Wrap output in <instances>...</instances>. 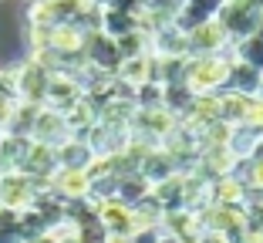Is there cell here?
<instances>
[{
	"label": "cell",
	"mask_w": 263,
	"mask_h": 243,
	"mask_svg": "<svg viewBox=\"0 0 263 243\" xmlns=\"http://www.w3.org/2000/svg\"><path fill=\"white\" fill-rule=\"evenodd\" d=\"M233 54H189L182 64V85H189L196 95H209V91H223L226 88V74H230Z\"/></svg>",
	"instance_id": "6da1fadb"
},
{
	"label": "cell",
	"mask_w": 263,
	"mask_h": 243,
	"mask_svg": "<svg viewBox=\"0 0 263 243\" xmlns=\"http://www.w3.org/2000/svg\"><path fill=\"white\" fill-rule=\"evenodd\" d=\"M260 17H263L260 0H223L219 10H216V21L226 27V34H230L233 44L243 41V38H250V34H256Z\"/></svg>",
	"instance_id": "7a4b0ae2"
},
{
	"label": "cell",
	"mask_w": 263,
	"mask_h": 243,
	"mask_svg": "<svg viewBox=\"0 0 263 243\" xmlns=\"http://www.w3.org/2000/svg\"><path fill=\"white\" fill-rule=\"evenodd\" d=\"M47 182H37L31 179L27 173H7V176H0V206H7V210L14 213H24V210H31L34 203H37L41 196V189H44Z\"/></svg>",
	"instance_id": "3957f363"
},
{
	"label": "cell",
	"mask_w": 263,
	"mask_h": 243,
	"mask_svg": "<svg viewBox=\"0 0 263 243\" xmlns=\"http://www.w3.org/2000/svg\"><path fill=\"white\" fill-rule=\"evenodd\" d=\"M176 122L179 118L172 115L169 108H162V105H155V108H135L132 111V122H128V132L159 145V142L176 128Z\"/></svg>",
	"instance_id": "277c9868"
},
{
	"label": "cell",
	"mask_w": 263,
	"mask_h": 243,
	"mask_svg": "<svg viewBox=\"0 0 263 243\" xmlns=\"http://www.w3.org/2000/svg\"><path fill=\"white\" fill-rule=\"evenodd\" d=\"M47 78L51 71L37 61V58H27L14 68V85H17V98L21 102H34L44 105V91H47Z\"/></svg>",
	"instance_id": "5b68a950"
},
{
	"label": "cell",
	"mask_w": 263,
	"mask_h": 243,
	"mask_svg": "<svg viewBox=\"0 0 263 243\" xmlns=\"http://www.w3.org/2000/svg\"><path fill=\"white\" fill-rule=\"evenodd\" d=\"M189 38V54H223V51H230V34H226V27L216 21V17H209V21L196 24L193 31H186Z\"/></svg>",
	"instance_id": "8992f818"
},
{
	"label": "cell",
	"mask_w": 263,
	"mask_h": 243,
	"mask_svg": "<svg viewBox=\"0 0 263 243\" xmlns=\"http://www.w3.org/2000/svg\"><path fill=\"white\" fill-rule=\"evenodd\" d=\"M85 95L81 88V78H78V71H51V78H47V91H44V105L47 108H71Z\"/></svg>",
	"instance_id": "52a82bcc"
},
{
	"label": "cell",
	"mask_w": 263,
	"mask_h": 243,
	"mask_svg": "<svg viewBox=\"0 0 263 243\" xmlns=\"http://www.w3.org/2000/svg\"><path fill=\"white\" fill-rule=\"evenodd\" d=\"M54 169H58L54 145L27 139V149H24V156H21V173H27L31 179H37V182H47L51 176H54Z\"/></svg>",
	"instance_id": "ba28073f"
},
{
	"label": "cell",
	"mask_w": 263,
	"mask_h": 243,
	"mask_svg": "<svg viewBox=\"0 0 263 243\" xmlns=\"http://www.w3.org/2000/svg\"><path fill=\"white\" fill-rule=\"evenodd\" d=\"M85 64H91L95 71H105V74H115L122 58H118V44L115 38L101 31H91L88 34V44H85Z\"/></svg>",
	"instance_id": "9c48e42d"
},
{
	"label": "cell",
	"mask_w": 263,
	"mask_h": 243,
	"mask_svg": "<svg viewBox=\"0 0 263 243\" xmlns=\"http://www.w3.org/2000/svg\"><path fill=\"white\" fill-rule=\"evenodd\" d=\"M68 135H71V128H68L64 111L41 105V108H37V118H34V128H31V139L34 142H47V145H61Z\"/></svg>",
	"instance_id": "30bf717a"
},
{
	"label": "cell",
	"mask_w": 263,
	"mask_h": 243,
	"mask_svg": "<svg viewBox=\"0 0 263 243\" xmlns=\"http://www.w3.org/2000/svg\"><path fill=\"white\" fill-rule=\"evenodd\" d=\"M148 54L152 58H189V38L176 24H165L148 34Z\"/></svg>",
	"instance_id": "8fae6325"
},
{
	"label": "cell",
	"mask_w": 263,
	"mask_h": 243,
	"mask_svg": "<svg viewBox=\"0 0 263 243\" xmlns=\"http://www.w3.org/2000/svg\"><path fill=\"white\" fill-rule=\"evenodd\" d=\"M95 220L101 223V230H108V233H135L132 206H125L122 199H115V196L98 199V206H95Z\"/></svg>",
	"instance_id": "7c38bea8"
},
{
	"label": "cell",
	"mask_w": 263,
	"mask_h": 243,
	"mask_svg": "<svg viewBox=\"0 0 263 243\" xmlns=\"http://www.w3.org/2000/svg\"><path fill=\"white\" fill-rule=\"evenodd\" d=\"M47 189L58 193L64 203L68 199H85L88 196V173L85 169H64V165H58L54 176L47 179Z\"/></svg>",
	"instance_id": "4fadbf2b"
},
{
	"label": "cell",
	"mask_w": 263,
	"mask_h": 243,
	"mask_svg": "<svg viewBox=\"0 0 263 243\" xmlns=\"http://www.w3.org/2000/svg\"><path fill=\"white\" fill-rule=\"evenodd\" d=\"M247 189L250 186L243 182L240 173H230L209 182V199H213V206H243L247 203Z\"/></svg>",
	"instance_id": "5bb4252c"
},
{
	"label": "cell",
	"mask_w": 263,
	"mask_h": 243,
	"mask_svg": "<svg viewBox=\"0 0 263 243\" xmlns=\"http://www.w3.org/2000/svg\"><path fill=\"white\" fill-rule=\"evenodd\" d=\"M139 173L155 186V182H162V179H169V176H176L179 165H176V159H172L162 145H152V149L145 152V159L139 162Z\"/></svg>",
	"instance_id": "9a60e30c"
},
{
	"label": "cell",
	"mask_w": 263,
	"mask_h": 243,
	"mask_svg": "<svg viewBox=\"0 0 263 243\" xmlns=\"http://www.w3.org/2000/svg\"><path fill=\"white\" fill-rule=\"evenodd\" d=\"M54 152H58V165H64V169H88V162L95 159L85 135H68L61 145H54Z\"/></svg>",
	"instance_id": "2e32d148"
},
{
	"label": "cell",
	"mask_w": 263,
	"mask_h": 243,
	"mask_svg": "<svg viewBox=\"0 0 263 243\" xmlns=\"http://www.w3.org/2000/svg\"><path fill=\"white\" fill-rule=\"evenodd\" d=\"M64 118H68L71 135H85L91 125H98V102L88 98V95H81L71 108H64Z\"/></svg>",
	"instance_id": "e0dca14e"
},
{
	"label": "cell",
	"mask_w": 263,
	"mask_h": 243,
	"mask_svg": "<svg viewBox=\"0 0 263 243\" xmlns=\"http://www.w3.org/2000/svg\"><path fill=\"white\" fill-rule=\"evenodd\" d=\"M260 78H263V71H260V68H253V64L236 61V58H233L230 74H226V88H230V91H240V95H256V88H260Z\"/></svg>",
	"instance_id": "ac0fdd59"
},
{
	"label": "cell",
	"mask_w": 263,
	"mask_h": 243,
	"mask_svg": "<svg viewBox=\"0 0 263 243\" xmlns=\"http://www.w3.org/2000/svg\"><path fill=\"white\" fill-rule=\"evenodd\" d=\"M115 81L128 88H139L145 81H152V54H139V58H125L115 71Z\"/></svg>",
	"instance_id": "d6986e66"
},
{
	"label": "cell",
	"mask_w": 263,
	"mask_h": 243,
	"mask_svg": "<svg viewBox=\"0 0 263 243\" xmlns=\"http://www.w3.org/2000/svg\"><path fill=\"white\" fill-rule=\"evenodd\" d=\"M193 102H196V91L189 85H182V81H165L162 85V108H169L176 118H186Z\"/></svg>",
	"instance_id": "ffe728a7"
},
{
	"label": "cell",
	"mask_w": 263,
	"mask_h": 243,
	"mask_svg": "<svg viewBox=\"0 0 263 243\" xmlns=\"http://www.w3.org/2000/svg\"><path fill=\"white\" fill-rule=\"evenodd\" d=\"M256 145H260V132H253L250 125H230V139H226V149L233 152L236 162H247L256 156Z\"/></svg>",
	"instance_id": "44dd1931"
},
{
	"label": "cell",
	"mask_w": 263,
	"mask_h": 243,
	"mask_svg": "<svg viewBox=\"0 0 263 243\" xmlns=\"http://www.w3.org/2000/svg\"><path fill=\"white\" fill-rule=\"evenodd\" d=\"M250 102H253V95H240V91L223 88V91H219V118L230 122V125H243Z\"/></svg>",
	"instance_id": "7402d4cb"
},
{
	"label": "cell",
	"mask_w": 263,
	"mask_h": 243,
	"mask_svg": "<svg viewBox=\"0 0 263 243\" xmlns=\"http://www.w3.org/2000/svg\"><path fill=\"white\" fill-rule=\"evenodd\" d=\"M152 193V182L145 179L142 173H128V176H118V186H115V199H122L125 206H135L139 199H145Z\"/></svg>",
	"instance_id": "603a6c76"
},
{
	"label": "cell",
	"mask_w": 263,
	"mask_h": 243,
	"mask_svg": "<svg viewBox=\"0 0 263 243\" xmlns=\"http://www.w3.org/2000/svg\"><path fill=\"white\" fill-rule=\"evenodd\" d=\"M139 24H135V14H125V10H115V7H101V34H108V38H122V34L135 31Z\"/></svg>",
	"instance_id": "cb8c5ba5"
},
{
	"label": "cell",
	"mask_w": 263,
	"mask_h": 243,
	"mask_svg": "<svg viewBox=\"0 0 263 243\" xmlns=\"http://www.w3.org/2000/svg\"><path fill=\"white\" fill-rule=\"evenodd\" d=\"M230 54L236 58V61H247V64H253V68L263 71V38L260 34H250V38L236 41V44H230Z\"/></svg>",
	"instance_id": "d4e9b609"
},
{
	"label": "cell",
	"mask_w": 263,
	"mask_h": 243,
	"mask_svg": "<svg viewBox=\"0 0 263 243\" xmlns=\"http://www.w3.org/2000/svg\"><path fill=\"white\" fill-rule=\"evenodd\" d=\"M115 44H118V58H122V61H125V58L148 54V34L139 31V27H135V31H128V34H122Z\"/></svg>",
	"instance_id": "484cf974"
},
{
	"label": "cell",
	"mask_w": 263,
	"mask_h": 243,
	"mask_svg": "<svg viewBox=\"0 0 263 243\" xmlns=\"http://www.w3.org/2000/svg\"><path fill=\"white\" fill-rule=\"evenodd\" d=\"M162 105V85L159 81H145L135 88V108H155Z\"/></svg>",
	"instance_id": "4316f807"
},
{
	"label": "cell",
	"mask_w": 263,
	"mask_h": 243,
	"mask_svg": "<svg viewBox=\"0 0 263 243\" xmlns=\"http://www.w3.org/2000/svg\"><path fill=\"white\" fill-rule=\"evenodd\" d=\"M240 176L250 189H263V156H253L247 162H240Z\"/></svg>",
	"instance_id": "83f0119b"
},
{
	"label": "cell",
	"mask_w": 263,
	"mask_h": 243,
	"mask_svg": "<svg viewBox=\"0 0 263 243\" xmlns=\"http://www.w3.org/2000/svg\"><path fill=\"white\" fill-rule=\"evenodd\" d=\"M0 243H21V233H17V213L0 206Z\"/></svg>",
	"instance_id": "f1b7e54d"
},
{
	"label": "cell",
	"mask_w": 263,
	"mask_h": 243,
	"mask_svg": "<svg viewBox=\"0 0 263 243\" xmlns=\"http://www.w3.org/2000/svg\"><path fill=\"white\" fill-rule=\"evenodd\" d=\"M243 125H250L253 132H260L263 135V102L253 95V102H250V108H247V118H243Z\"/></svg>",
	"instance_id": "f546056e"
},
{
	"label": "cell",
	"mask_w": 263,
	"mask_h": 243,
	"mask_svg": "<svg viewBox=\"0 0 263 243\" xmlns=\"http://www.w3.org/2000/svg\"><path fill=\"white\" fill-rule=\"evenodd\" d=\"M105 7L125 10V14H139V10H142V0H105Z\"/></svg>",
	"instance_id": "4dcf8cb0"
},
{
	"label": "cell",
	"mask_w": 263,
	"mask_h": 243,
	"mask_svg": "<svg viewBox=\"0 0 263 243\" xmlns=\"http://www.w3.org/2000/svg\"><path fill=\"white\" fill-rule=\"evenodd\" d=\"M101 243H135V233H108V230H105Z\"/></svg>",
	"instance_id": "1f68e13d"
},
{
	"label": "cell",
	"mask_w": 263,
	"mask_h": 243,
	"mask_svg": "<svg viewBox=\"0 0 263 243\" xmlns=\"http://www.w3.org/2000/svg\"><path fill=\"white\" fill-rule=\"evenodd\" d=\"M21 243H58L51 233H44V236H31V240H21Z\"/></svg>",
	"instance_id": "d6a6232c"
},
{
	"label": "cell",
	"mask_w": 263,
	"mask_h": 243,
	"mask_svg": "<svg viewBox=\"0 0 263 243\" xmlns=\"http://www.w3.org/2000/svg\"><path fill=\"white\" fill-rule=\"evenodd\" d=\"M256 98H260V102H263V78H260V88H256Z\"/></svg>",
	"instance_id": "836d02e7"
},
{
	"label": "cell",
	"mask_w": 263,
	"mask_h": 243,
	"mask_svg": "<svg viewBox=\"0 0 263 243\" xmlns=\"http://www.w3.org/2000/svg\"><path fill=\"white\" fill-rule=\"evenodd\" d=\"M256 156H263V135H260V145H256Z\"/></svg>",
	"instance_id": "e575fe53"
},
{
	"label": "cell",
	"mask_w": 263,
	"mask_h": 243,
	"mask_svg": "<svg viewBox=\"0 0 263 243\" xmlns=\"http://www.w3.org/2000/svg\"><path fill=\"white\" fill-rule=\"evenodd\" d=\"M142 4H145V0H142Z\"/></svg>",
	"instance_id": "d590c367"
},
{
	"label": "cell",
	"mask_w": 263,
	"mask_h": 243,
	"mask_svg": "<svg viewBox=\"0 0 263 243\" xmlns=\"http://www.w3.org/2000/svg\"><path fill=\"white\" fill-rule=\"evenodd\" d=\"M260 4H263V0H260Z\"/></svg>",
	"instance_id": "8d00e7d4"
}]
</instances>
